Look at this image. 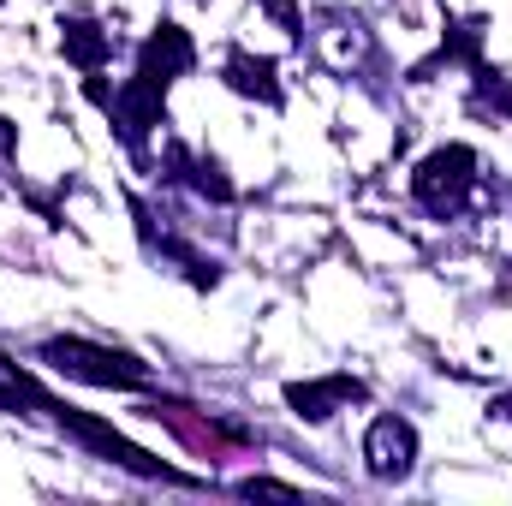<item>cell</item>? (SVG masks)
I'll return each mask as SVG.
<instances>
[{"label":"cell","instance_id":"7c38bea8","mask_svg":"<svg viewBox=\"0 0 512 506\" xmlns=\"http://www.w3.org/2000/svg\"><path fill=\"white\" fill-rule=\"evenodd\" d=\"M489 411H495V417H501V423H512V393H501V399H495V405H489Z\"/></svg>","mask_w":512,"mask_h":506},{"label":"cell","instance_id":"3957f363","mask_svg":"<svg viewBox=\"0 0 512 506\" xmlns=\"http://www.w3.org/2000/svg\"><path fill=\"white\" fill-rule=\"evenodd\" d=\"M477 191V149L471 143H441L417 161L411 173V197L435 215V221H453Z\"/></svg>","mask_w":512,"mask_h":506},{"label":"cell","instance_id":"7a4b0ae2","mask_svg":"<svg viewBox=\"0 0 512 506\" xmlns=\"http://www.w3.org/2000/svg\"><path fill=\"white\" fill-rule=\"evenodd\" d=\"M36 364H48L54 376L84 381V387H114V393H155V370L143 358H131L120 346H96V340H42L36 346Z\"/></svg>","mask_w":512,"mask_h":506},{"label":"cell","instance_id":"4fadbf2b","mask_svg":"<svg viewBox=\"0 0 512 506\" xmlns=\"http://www.w3.org/2000/svg\"><path fill=\"white\" fill-rule=\"evenodd\" d=\"M0 149H6V137H0Z\"/></svg>","mask_w":512,"mask_h":506},{"label":"cell","instance_id":"8992f818","mask_svg":"<svg viewBox=\"0 0 512 506\" xmlns=\"http://www.w3.org/2000/svg\"><path fill=\"white\" fill-rule=\"evenodd\" d=\"M364 399V381L358 376H316V381H286V405L298 423H328L334 411L358 405Z\"/></svg>","mask_w":512,"mask_h":506},{"label":"cell","instance_id":"ba28073f","mask_svg":"<svg viewBox=\"0 0 512 506\" xmlns=\"http://www.w3.org/2000/svg\"><path fill=\"white\" fill-rule=\"evenodd\" d=\"M60 48H66V60H72L78 72H102V66H108V54H114L108 30H102V24H90V18H66V24H60Z\"/></svg>","mask_w":512,"mask_h":506},{"label":"cell","instance_id":"9c48e42d","mask_svg":"<svg viewBox=\"0 0 512 506\" xmlns=\"http://www.w3.org/2000/svg\"><path fill=\"white\" fill-rule=\"evenodd\" d=\"M167 167H173V179H185L191 191H203V197H215V203H233V185L221 179V161L209 155H197V149H185V143H173L167 149Z\"/></svg>","mask_w":512,"mask_h":506},{"label":"cell","instance_id":"6da1fadb","mask_svg":"<svg viewBox=\"0 0 512 506\" xmlns=\"http://www.w3.org/2000/svg\"><path fill=\"white\" fill-rule=\"evenodd\" d=\"M191 60H197V54H191V36H185L179 24H155V30H149V42L137 48V72L120 84V96H114V108H108L131 149L143 143L149 126H161L167 90L191 72Z\"/></svg>","mask_w":512,"mask_h":506},{"label":"cell","instance_id":"5b68a950","mask_svg":"<svg viewBox=\"0 0 512 506\" xmlns=\"http://www.w3.org/2000/svg\"><path fill=\"white\" fill-rule=\"evenodd\" d=\"M417 423L411 417H399V411H382L376 423H370V435H364V471L376 477V483H399V477H411V465H417Z\"/></svg>","mask_w":512,"mask_h":506},{"label":"cell","instance_id":"277c9868","mask_svg":"<svg viewBox=\"0 0 512 506\" xmlns=\"http://www.w3.org/2000/svg\"><path fill=\"white\" fill-rule=\"evenodd\" d=\"M143 411H149L161 429H173L197 459H227V453H239V447H245V429H239V423H221L215 411H197V405H185V399L155 393Z\"/></svg>","mask_w":512,"mask_h":506},{"label":"cell","instance_id":"52a82bcc","mask_svg":"<svg viewBox=\"0 0 512 506\" xmlns=\"http://www.w3.org/2000/svg\"><path fill=\"white\" fill-rule=\"evenodd\" d=\"M221 78H227V90L256 96L262 108H280V102H286V96H280V84H274V60H256V54H227Z\"/></svg>","mask_w":512,"mask_h":506},{"label":"cell","instance_id":"8fae6325","mask_svg":"<svg viewBox=\"0 0 512 506\" xmlns=\"http://www.w3.org/2000/svg\"><path fill=\"white\" fill-rule=\"evenodd\" d=\"M239 495H286V501H298V489L292 483H274V477H245Z\"/></svg>","mask_w":512,"mask_h":506},{"label":"cell","instance_id":"30bf717a","mask_svg":"<svg viewBox=\"0 0 512 506\" xmlns=\"http://www.w3.org/2000/svg\"><path fill=\"white\" fill-rule=\"evenodd\" d=\"M477 108H495L501 120H512V78L507 72H477Z\"/></svg>","mask_w":512,"mask_h":506}]
</instances>
